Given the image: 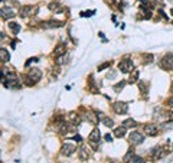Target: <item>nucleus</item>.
Listing matches in <instances>:
<instances>
[{"label": "nucleus", "instance_id": "obj_1", "mask_svg": "<svg viewBox=\"0 0 173 163\" xmlns=\"http://www.w3.org/2000/svg\"><path fill=\"white\" fill-rule=\"evenodd\" d=\"M41 76H42V71H41L39 68H31V71L28 72L26 78L31 79L33 84H35V82H38V81L41 79Z\"/></svg>", "mask_w": 173, "mask_h": 163}, {"label": "nucleus", "instance_id": "obj_2", "mask_svg": "<svg viewBox=\"0 0 173 163\" xmlns=\"http://www.w3.org/2000/svg\"><path fill=\"white\" fill-rule=\"evenodd\" d=\"M118 69L121 71V72H124V74L130 72V71L133 69V61H131V59H129V58H126V59L120 61V64H118Z\"/></svg>", "mask_w": 173, "mask_h": 163}, {"label": "nucleus", "instance_id": "obj_3", "mask_svg": "<svg viewBox=\"0 0 173 163\" xmlns=\"http://www.w3.org/2000/svg\"><path fill=\"white\" fill-rule=\"evenodd\" d=\"M100 137H101V134H100V130H98V129H94V130L89 133V136H88V140H89L91 146H92L94 149H97L98 141H100Z\"/></svg>", "mask_w": 173, "mask_h": 163}, {"label": "nucleus", "instance_id": "obj_4", "mask_svg": "<svg viewBox=\"0 0 173 163\" xmlns=\"http://www.w3.org/2000/svg\"><path fill=\"white\" fill-rule=\"evenodd\" d=\"M113 110L117 113V114H124V113H127V110H129V106L126 104V103H114L113 104Z\"/></svg>", "mask_w": 173, "mask_h": 163}, {"label": "nucleus", "instance_id": "obj_5", "mask_svg": "<svg viewBox=\"0 0 173 163\" xmlns=\"http://www.w3.org/2000/svg\"><path fill=\"white\" fill-rule=\"evenodd\" d=\"M144 140V137H143V134L139 133V131H131V134H130V141L133 143V144H140L143 143Z\"/></svg>", "mask_w": 173, "mask_h": 163}, {"label": "nucleus", "instance_id": "obj_6", "mask_svg": "<svg viewBox=\"0 0 173 163\" xmlns=\"http://www.w3.org/2000/svg\"><path fill=\"white\" fill-rule=\"evenodd\" d=\"M36 10V7H32V6H23V7H20V12H19V15H20L22 17H28V16H31V15H33Z\"/></svg>", "mask_w": 173, "mask_h": 163}, {"label": "nucleus", "instance_id": "obj_7", "mask_svg": "<svg viewBox=\"0 0 173 163\" xmlns=\"http://www.w3.org/2000/svg\"><path fill=\"white\" fill-rule=\"evenodd\" d=\"M74 152H75V146H74L72 143H64V146H62V153H64L65 156H71Z\"/></svg>", "mask_w": 173, "mask_h": 163}, {"label": "nucleus", "instance_id": "obj_8", "mask_svg": "<svg viewBox=\"0 0 173 163\" xmlns=\"http://www.w3.org/2000/svg\"><path fill=\"white\" fill-rule=\"evenodd\" d=\"M163 68H169V69H173V55H166L163 58V62H162Z\"/></svg>", "mask_w": 173, "mask_h": 163}, {"label": "nucleus", "instance_id": "obj_9", "mask_svg": "<svg viewBox=\"0 0 173 163\" xmlns=\"http://www.w3.org/2000/svg\"><path fill=\"white\" fill-rule=\"evenodd\" d=\"M144 133H146L147 136H156V134H157V127H156L154 124H149V126L144 127Z\"/></svg>", "mask_w": 173, "mask_h": 163}, {"label": "nucleus", "instance_id": "obj_10", "mask_svg": "<svg viewBox=\"0 0 173 163\" xmlns=\"http://www.w3.org/2000/svg\"><path fill=\"white\" fill-rule=\"evenodd\" d=\"M78 153H79V159H81V160H86V159L89 157V149L85 147V146H82V147L78 150Z\"/></svg>", "mask_w": 173, "mask_h": 163}, {"label": "nucleus", "instance_id": "obj_11", "mask_svg": "<svg viewBox=\"0 0 173 163\" xmlns=\"http://www.w3.org/2000/svg\"><path fill=\"white\" fill-rule=\"evenodd\" d=\"M15 15H16V13L12 10L10 7H6V9L3 7V9H1V17H3V19H10Z\"/></svg>", "mask_w": 173, "mask_h": 163}, {"label": "nucleus", "instance_id": "obj_12", "mask_svg": "<svg viewBox=\"0 0 173 163\" xmlns=\"http://www.w3.org/2000/svg\"><path fill=\"white\" fill-rule=\"evenodd\" d=\"M164 154H166V150H164L163 147H156V149L153 150V156H154V159H156V160L162 159Z\"/></svg>", "mask_w": 173, "mask_h": 163}, {"label": "nucleus", "instance_id": "obj_13", "mask_svg": "<svg viewBox=\"0 0 173 163\" xmlns=\"http://www.w3.org/2000/svg\"><path fill=\"white\" fill-rule=\"evenodd\" d=\"M43 28H61L64 26V22H58V20H51V22H43Z\"/></svg>", "mask_w": 173, "mask_h": 163}, {"label": "nucleus", "instance_id": "obj_14", "mask_svg": "<svg viewBox=\"0 0 173 163\" xmlns=\"http://www.w3.org/2000/svg\"><path fill=\"white\" fill-rule=\"evenodd\" d=\"M65 51H66V48H65V45H58L56 48H55V51H54V55L55 56H62V55L65 54Z\"/></svg>", "mask_w": 173, "mask_h": 163}, {"label": "nucleus", "instance_id": "obj_15", "mask_svg": "<svg viewBox=\"0 0 173 163\" xmlns=\"http://www.w3.org/2000/svg\"><path fill=\"white\" fill-rule=\"evenodd\" d=\"M126 127L123 126V127H117L116 130H114V134H116V137H118V139H121V137H124V134H126Z\"/></svg>", "mask_w": 173, "mask_h": 163}, {"label": "nucleus", "instance_id": "obj_16", "mask_svg": "<svg viewBox=\"0 0 173 163\" xmlns=\"http://www.w3.org/2000/svg\"><path fill=\"white\" fill-rule=\"evenodd\" d=\"M9 29H10L15 35H17V32L20 31V25H19V23H16V22H10L9 23Z\"/></svg>", "mask_w": 173, "mask_h": 163}, {"label": "nucleus", "instance_id": "obj_17", "mask_svg": "<svg viewBox=\"0 0 173 163\" xmlns=\"http://www.w3.org/2000/svg\"><path fill=\"white\" fill-rule=\"evenodd\" d=\"M123 126H124L126 129H130V127H136V126H137V123H136V120L127 119L124 123H123Z\"/></svg>", "mask_w": 173, "mask_h": 163}, {"label": "nucleus", "instance_id": "obj_18", "mask_svg": "<svg viewBox=\"0 0 173 163\" xmlns=\"http://www.w3.org/2000/svg\"><path fill=\"white\" fill-rule=\"evenodd\" d=\"M0 55H1V61H3V62H4V61L7 62V61L10 59V55H9V52H7L4 48H1V49H0Z\"/></svg>", "mask_w": 173, "mask_h": 163}, {"label": "nucleus", "instance_id": "obj_19", "mask_svg": "<svg viewBox=\"0 0 173 163\" xmlns=\"http://www.w3.org/2000/svg\"><path fill=\"white\" fill-rule=\"evenodd\" d=\"M137 79H139V71L134 69V71L131 72V76H130V82H131V84H133V82H137Z\"/></svg>", "mask_w": 173, "mask_h": 163}, {"label": "nucleus", "instance_id": "obj_20", "mask_svg": "<svg viewBox=\"0 0 173 163\" xmlns=\"http://www.w3.org/2000/svg\"><path fill=\"white\" fill-rule=\"evenodd\" d=\"M49 9L52 12H55V13H61V6L58 3H51L49 4Z\"/></svg>", "mask_w": 173, "mask_h": 163}, {"label": "nucleus", "instance_id": "obj_21", "mask_svg": "<svg viewBox=\"0 0 173 163\" xmlns=\"http://www.w3.org/2000/svg\"><path fill=\"white\" fill-rule=\"evenodd\" d=\"M124 85H126V82H124V81H121V82H118V84H116V85H114V91H116V92H120V91L124 88Z\"/></svg>", "mask_w": 173, "mask_h": 163}, {"label": "nucleus", "instance_id": "obj_22", "mask_svg": "<svg viewBox=\"0 0 173 163\" xmlns=\"http://www.w3.org/2000/svg\"><path fill=\"white\" fill-rule=\"evenodd\" d=\"M102 123H104V124H105L107 127H111V126L114 124V121H113V120H111V119H108V117H105V119H102Z\"/></svg>", "mask_w": 173, "mask_h": 163}, {"label": "nucleus", "instance_id": "obj_23", "mask_svg": "<svg viewBox=\"0 0 173 163\" xmlns=\"http://www.w3.org/2000/svg\"><path fill=\"white\" fill-rule=\"evenodd\" d=\"M146 59H143V64L146 65V64H150V62H153V55H146L144 56Z\"/></svg>", "mask_w": 173, "mask_h": 163}, {"label": "nucleus", "instance_id": "obj_24", "mask_svg": "<svg viewBox=\"0 0 173 163\" xmlns=\"http://www.w3.org/2000/svg\"><path fill=\"white\" fill-rule=\"evenodd\" d=\"M131 163H143V157H140V156H133Z\"/></svg>", "mask_w": 173, "mask_h": 163}, {"label": "nucleus", "instance_id": "obj_25", "mask_svg": "<svg viewBox=\"0 0 173 163\" xmlns=\"http://www.w3.org/2000/svg\"><path fill=\"white\" fill-rule=\"evenodd\" d=\"M110 65H111L110 62H105V64H102V65H100V66H98V71H102L104 68H108Z\"/></svg>", "mask_w": 173, "mask_h": 163}, {"label": "nucleus", "instance_id": "obj_26", "mask_svg": "<svg viewBox=\"0 0 173 163\" xmlns=\"http://www.w3.org/2000/svg\"><path fill=\"white\" fill-rule=\"evenodd\" d=\"M166 119L169 121H173V113H166Z\"/></svg>", "mask_w": 173, "mask_h": 163}, {"label": "nucleus", "instance_id": "obj_27", "mask_svg": "<svg viewBox=\"0 0 173 163\" xmlns=\"http://www.w3.org/2000/svg\"><path fill=\"white\" fill-rule=\"evenodd\" d=\"M108 78H111V79H113V78H116V71H111V72H108Z\"/></svg>", "mask_w": 173, "mask_h": 163}, {"label": "nucleus", "instance_id": "obj_28", "mask_svg": "<svg viewBox=\"0 0 173 163\" xmlns=\"http://www.w3.org/2000/svg\"><path fill=\"white\" fill-rule=\"evenodd\" d=\"M72 140H75V141H81V140H82V137H81L79 134H76V136H74V137H72Z\"/></svg>", "mask_w": 173, "mask_h": 163}, {"label": "nucleus", "instance_id": "obj_29", "mask_svg": "<svg viewBox=\"0 0 173 163\" xmlns=\"http://www.w3.org/2000/svg\"><path fill=\"white\" fill-rule=\"evenodd\" d=\"M167 106H169V107H173V97L167 100Z\"/></svg>", "mask_w": 173, "mask_h": 163}, {"label": "nucleus", "instance_id": "obj_30", "mask_svg": "<svg viewBox=\"0 0 173 163\" xmlns=\"http://www.w3.org/2000/svg\"><path fill=\"white\" fill-rule=\"evenodd\" d=\"M104 139H105V140H107V141H111V140H113V137H111V134H105V137H104Z\"/></svg>", "mask_w": 173, "mask_h": 163}, {"label": "nucleus", "instance_id": "obj_31", "mask_svg": "<svg viewBox=\"0 0 173 163\" xmlns=\"http://www.w3.org/2000/svg\"><path fill=\"white\" fill-rule=\"evenodd\" d=\"M169 1H172V3H173V0H169Z\"/></svg>", "mask_w": 173, "mask_h": 163}, {"label": "nucleus", "instance_id": "obj_32", "mask_svg": "<svg viewBox=\"0 0 173 163\" xmlns=\"http://www.w3.org/2000/svg\"><path fill=\"white\" fill-rule=\"evenodd\" d=\"M172 15H173V10H172Z\"/></svg>", "mask_w": 173, "mask_h": 163}]
</instances>
